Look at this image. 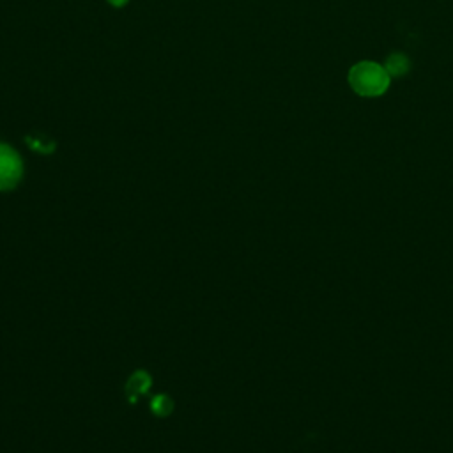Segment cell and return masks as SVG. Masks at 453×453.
<instances>
[{"mask_svg": "<svg viewBox=\"0 0 453 453\" xmlns=\"http://www.w3.org/2000/svg\"><path fill=\"white\" fill-rule=\"evenodd\" d=\"M389 73L384 65L363 60L350 67L349 71V83L352 90L363 97H377L382 96L389 88Z\"/></svg>", "mask_w": 453, "mask_h": 453, "instance_id": "1", "label": "cell"}, {"mask_svg": "<svg viewBox=\"0 0 453 453\" xmlns=\"http://www.w3.org/2000/svg\"><path fill=\"white\" fill-rule=\"evenodd\" d=\"M150 409H152V412H154L156 416L165 418V416H168V414L172 412L173 403H172V400H170L166 395H157V396L152 398Z\"/></svg>", "mask_w": 453, "mask_h": 453, "instance_id": "5", "label": "cell"}, {"mask_svg": "<svg viewBox=\"0 0 453 453\" xmlns=\"http://www.w3.org/2000/svg\"><path fill=\"white\" fill-rule=\"evenodd\" d=\"M386 71L389 73V76H403L409 73L411 69V60L407 58V55L403 53H391L386 60Z\"/></svg>", "mask_w": 453, "mask_h": 453, "instance_id": "4", "label": "cell"}, {"mask_svg": "<svg viewBox=\"0 0 453 453\" xmlns=\"http://www.w3.org/2000/svg\"><path fill=\"white\" fill-rule=\"evenodd\" d=\"M23 173V165L14 149L0 143V191L12 189Z\"/></svg>", "mask_w": 453, "mask_h": 453, "instance_id": "2", "label": "cell"}, {"mask_svg": "<svg viewBox=\"0 0 453 453\" xmlns=\"http://www.w3.org/2000/svg\"><path fill=\"white\" fill-rule=\"evenodd\" d=\"M111 5H115V7H120V5H124L127 0H108Z\"/></svg>", "mask_w": 453, "mask_h": 453, "instance_id": "6", "label": "cell"}, {"mask_svg": "<svg viewBox=\"0 0 453 453\" xmlns=\"http://www.w3.org/2000/svg\"><path fill=\"white\" fill-rule=\"evenodd\" d=\"M149 386H150V377H149V373H145V372H134V373L129 377L127 384H126V395H127L129 402L134 403V402L138 400V396L149 389Z\"/></svg>", "mask_w": 453, "mask_h": 453, "instance_id": "3", "label": "cell"}]
</instances>
